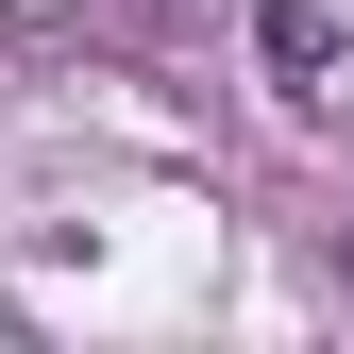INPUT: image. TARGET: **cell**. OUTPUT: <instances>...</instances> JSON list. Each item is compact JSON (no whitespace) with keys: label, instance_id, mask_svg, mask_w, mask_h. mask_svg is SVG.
I'll list each match as a JSON object with an SVG mask.
<instances>
[{"label":"cell","instance_id":"cell-1","mask_svg":"<svg viewBox=\"0 0 354 354\" xmlns=\"http://www.w3.org/2000/svg\"><path fill=\"white\" fill-rule=\"evenodd\" d=\"M253 51H270L287 102H321V84H337V17H321V0H253Z\"/></svg>","mask_w":354,"mask_h":354}]
</instances>
